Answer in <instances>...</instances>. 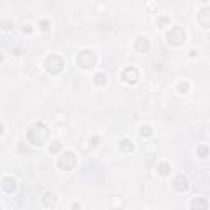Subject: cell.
Instances as JSON below:
<instances>
[{
	"label": "cell",
	"instance_id": "obj_5",
	"mask_svg": "<svg viewBox=\"0 0 210 210\" xmlns=\"http://www.w3.org/2000/svg\"><path fill=\"white\" fill-rule=\"evenodd\" d=\"M2 187H3V190L5 192H13L15 190V187H17V182H15V179H12V177H5L3 179V182H2Z\"/></svg>",
	"mask_w": 210,
	"mask_h": 210
},
{
	"label": "cell",
	"instance_id": "obj_4",
	"mask_svg": "<svg viewBox=\"0 0 210 210\" xmlns=\"http://www.w3.org/2000/svg\"><path fill=\"white\" fill-rule=\"evenodd\" d=\"M172 187H174L176 190H179V192H184V190L189 189V182H187V179H185L184 176H177L176 179H174Z\"/></svg>",
	"mask_w": 210,
	"mask_h": 210
},
{
	"label": "cell",
	"instance_id": "obj_2",
	"mask_svg": "<svg viewBox=\"0 0 210 210\" xmlns=\"http://www.w3.org/2000/svg\"><path fill=\"white\" fill-rule=\"evenodd\" d=\"M167 39H169V43H172V45H182L184 41H185V33H184L179 26H176V28L167 35Z\"/></svg>",
	"mask_w": 210,
	"mask_h": 210
},
{
	"label": "cell",
	"instance_id": "obj_7",
	"mask_svg": "<svg viewBox=\"0 0 210 210\" xmlns=\"http://www.w3.org/2000/svg\"><path fill=\"white\" fill-rule=\"evenodd\" d=\"M95 82H97V84H105V82H107V77H105L104 74H97V76H95Z\"/></svg>",
	"mask_w": 210,
	"mask_h": 210
},
{
	"label": "cell",
	"instance_id": "obj_9",
	"mask_svg": "<svg viewBox=\"0 0 210 210\" xmlns=\"http://www.w3.org/2000/svg\"><path fill=\"white\" fill-rule=\"evenodd\" d=\"M58 148H59V143H58V141H54V146H51V153H52V151H56Z\"/></svg>",
	"mask_w": 210,
	"mask_h": 210
},
{
	"label": "cell",
	"instance_id": "obj_10",
	"mask_svg": "<svg viewBox=\"0 0 210 210\" xmlns=\"http://www.w3.org/2000/svg\"><path fill=\"white\" fill-rule=\"evenodd\" d=\"M2 133H3V126H2V125H0V135H2Z\"/></svg>",
	"mask_w": 210,
	"mask_h": 210
},
{
	"label": "cell",
	"instance_id": "obj_6",
	"mask_svg": "<svg viewBox=\"0 0 210 210\" xmlns=\"http://www.w3.org/2000/svg\"><path fill=\"white\" fill-rule=\"evenodd\" d=\"M194 207H202V209H207V207H209V203H207V202H202V200H194V202H192V209H194Z\"/></svg>",
	"mask_w": 210,
	"mask_h": 210
},
{
	"label": "cell",
	"instance_id": "obj_8",
	"mask_svg": "<svg viewBox=\"0 0 210 210\" xmlns=\"http://www.w3.org/2000/svg\"><path fill=\"white\" fill-rule=\"evenodd\" d=\"M169 166H167V164H163V166H161V167H159V172H161V174H163V176H166V174H167V172H169Z\"/></svg>",
	"mask_w": 210,
	"mask_h": 210
},
{
	"label": "cell",
	"instance_id": "obj_3",
	"mask_svg": "<svg viewBox=\"0 0 210 210\" xmlns=\"http://www.w3.org/2000/svg\"><path fill=\"white\" fill-rule=\"evenodd\" d=\"M122 77H123L125 82H128V84H135L138 80V71L135 67H128V69H125L123 74H122Z\"/></svg>",
	"mask_w": 210,
	"mask_h": 210
},
{
	"label": "cell",
	"instance_id": "obj_1",
	"mask_svg": "<svg viewBox=\"0 0 210 210\" xmlns=\"http://www.w3.org/2000/svg\"><path fill=\"white\" fill-rule=\"evenodd\" d=\"M74 166H76V158H74L72 153H64L62 156L59 158V167H61V169L69 171V169H72Z\"/></svg>",
	"mask_w": 210,
	"mask_h": 210
}]
</instances>
